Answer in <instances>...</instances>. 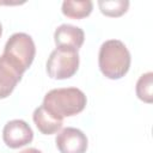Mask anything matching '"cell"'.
Segmentation results:
<instances>
[{
  "instance_id": "6da1fadb",
  "label": "cell",
  "mask_w": 153,
  "mask_h": 153,
  "mask_svg": "<svg viewBox=\"0 0 153 153\" xmlns=\"http://www.w3.org/2000/svg\"><path fill=\"white\" fill-rule=\"evenodd\" d=\"M130 53L120 39H108L99 49L98 65L100 72L109 79L123 78L130 67Z\"/></svg>"
},
{
  "instance_id": "ba28073f",
  "label": "cell",
  "mask_w": 153,
  "mask_h": 153,
  "mask_svg": "<svg viewBox=\"0 0 153 153\" xmlns=\"http://www.w3.org/2000/svg\"><path fill=\"white\" fill-rule=\"evenodd\" d=\"M23 73L4 55L0 56V99L7 98L20 81Z\"/></svg>"
},
{
  "instance_id": "8fae6325",
  "label": "cell",
  "mask_w": 153,
  "mask_h": 153,
  "mask_svg": "<svg viewBox=\"0 0 153 153\" xmlns=\"http://www.w3.org/2000/svg\"><path fill=\"white\" fill-rule=\"evenodd\" d=\"M98 6L100 12L108 17H120L128 11V0H99Z\"/></svg>"
},
{
  "instance_id": "30bf717a",
  "label": "cell",
  "mask_w": 153,
  "mask_h": 153,
  "mask_svg": "<svg viewBox=\"0 0 153 153\" xmlns=\"http://www.w3.org/2000/svg\"><path fill=\"white\" fill-rule=\"evenodd\" d=\"M93 2L91 0H84V1H72L66 0L62 2V13L73 19H81L92 12Z\"/></svg>"
},
{
  "instance_id": "3957f363",
  "label": "cell",
  "mask_w": 153,
  "mask_h": 153,
  "mask_svg": "<svg viewBox=\"0 0 153 153\" xmlns=\"http://www.w3.org/2000/svg\"><path fill=\"white\" fill-rule=\"evenodd\" d=\"M2 55L24 73L31 66L36 55V47L32 37L25 32L13 33L7 39Z\"/></svg>"
},
{
  "instance_id": "7c38bea8",
  "label": "cell",
  "mask_w": 153,
  "mask_h": 153,
  "mask_svg": "<svg viewBox=\"0 0 153 153\" xmlns=\"http://www.w3.org/2000/svg\"><path fill=\"white\" fill-rule=\"evenodd\" d=\"M152 85H153V73L147 72L142 74L137 82H136V96L139 99L143 100L145 103L153 102V93H152Z\"/></svg>"
},
{
  "instance_id": "8992f818",
  "label": "cell",
  "mask_w": 153,
  "mask_h": 153,
  "mask_svg": "<svg viewBox=\"0 0 153 153\" xmlns=\"http://www.w3.org/2000/svg\"><path fill=\"white\" fill-rule=\"evenodd\" d=\"M56 147L60 153H85L87 149V136L78 128L67 127L62 129L56 139Z\"/></svg>"
},
{
  "instance_id": "9c48e42d",
  "label": "cell",
  "mask_w": 153,
  "mask_h": 153,
  "mask_svg": "<svg viewBox=\"0 0 153 153\" xmlns=\"http://www.w3.org/2000/svg\"><path fill=\"white\" fill-rule=\"evenodd\" d=\"M32 120L37 129L44 135H51L57 133L63 124V120L48 111L43 104L35 109L32 114Z\"/></svg>"
},
{
  "instance_id": "7a4b0ae2",
  "label": "cell",
  "mask_w": 153,
  "mask_h": 153,
  "mask_svg": "<svg viewBox=\"0 0 153 153\" xmlns=\"http://www.w3.org/2000/svg\"><path fill=\"white\" fill-rule=\"evenodd\" d=\"M87 103L85 93L76 87L54 88L49 91L43 99L44 108L53 115L63 120V117L74 116L81 112Z\"/></svg>"
},
{
  "instance_id": "5b68a950",
  "label": "cell",
  "mask_w": 153,
  "mask_h": 153,
  "mask_svg": "<svg viewBox=\"0 0 153 153\" xmlns=\"http://www.w3.org/2000/svg\"><path fill=\"white\" fill-rule=\"evenodd\" d=\"M33 139L31 127L23 120L8 121L2 129V140L10 148H19L30 143Z\"/></svg>"
},
{
  "instance_id": "52a82bcc",
  "label": "cell",
  "mask_w": 153,
  "mask_h": 153,
  "mask_svg": "<svg viewBox=\"0 0 153 153\" xmlns=\"http://www.w3.org/2000/svg\"><path fill=\"white\" fill-rule=\"evenodd\" d=\"M85 39L84 30L72 24H62L54 32V41L56 48H65L79 50Z\"/></svg>"
},
{
  "instance_id": "5bb4252c",
  "label": "cell",
  "mask_w": 153,
  "mask_h": 153,
  "mask_svg": "<svg viewBox=\"0 0 153 153\" xmlns=\"http://www.w3.org/2000/svg\"><path fill=\"white\" fill-rule=\"evenodd\" d=\"M1 33H2V26H1V23H0V37H1Z\"/></svg>"
},
{
  "instance_id": "277c9868",
  "label": "cell",
  "mask_w": 153,
  "mask_h": 153,
  "mask_svg": "<svg viewBox=\"0 0 153 153\" xmlns=\"http://www.w3.org/2000/svg\"><path fill=\"white\" fill-rule=\"evenodd\" d=\"M79 68V54L76 50L56 48L47 60V73L53 79H68Z\"/></svg>"
},
{
  "instance_id": "4fadbf2b",
  "label": "cell",
  "mask_w": 153,
  "mask_h": 153,
  "mask_svg": "<svg viewBox=\"0 0 153 153\" xmlns=\"http://www.w3.org/2000/svg\"><path fill=\"white\" fill-rule=\"evenodd\" d=\"M19 153H42V152L39 149H37V148H26V149H24V151H22Z\"/></svg>"
}]
</instances>
